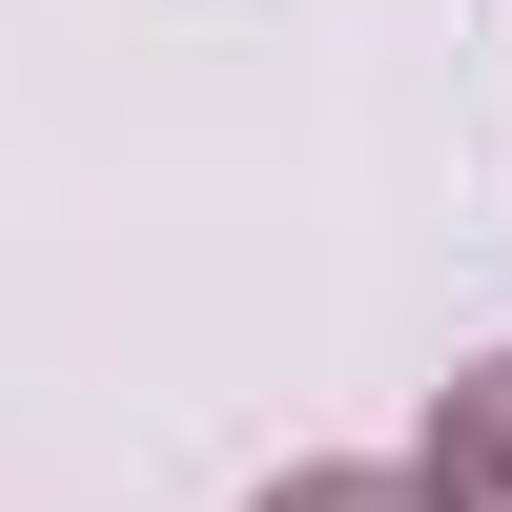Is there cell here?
<instances>
[{"label":"cell","mask_w":512,"mask_h":512,"mask_svg":"<svg viewBox=\"0 0 512 512\" xmlns=\"http://www.w3.org/2000/svg\"><path fill=\"white\" fill-rule=\"evenodd\" d=\"M492 410H512V369H492Z\"/></svg>","instance_id":"obj_1"}]
</instances>
